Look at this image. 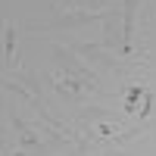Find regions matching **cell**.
I'll use <instances>...</instances> for the list:
<instances>
[{
	"label": "cell",
	"mask_w": 156,
	"mask_h": 156,
	"mask_svg": "<svg viewBox=\"0 0 156 156\" xmlns=\"http://www.w3.org/2000/svg\"><path fill=\"white\" fill-rule=\"evenodd\" d=\"M53 87H56L59 97H66L72 103H81L87 94H100V81L97 78H81V75H69V72L53 75Z\"/></svg>",
	"instance_id": "cell-1"
},
{
	"label": "cell",
	"mask_w": 156,
	"mask_h": 156,
	"mask_svg": "<svg viewBox=\"0 0 156 156\" xmlns=\"http://www.w3.org/2000/svg\"><path fill=\"white\" fill-rule=\"evenodd\" d=\"M112 16V9L106 12H94V9H78V12H66V16H56L50 22H31V31H56V28H75V25H87V22H106Z\"/></svg>",
	"instance_id": "cell-2"
},
{
	"label": "cell",
	"mask_w": 156,
	"mask_h": 156,
	"mask_svg": "<svg viewBox=\"0 0 156 156\" xmlns=\"http://www.w3.org/2000/svg\"><path fill=\"white\" fill-rule=\"evenodd\" d=\"M75 50H78V53H81L84 59L97 62L100 69H109V72H115V75H134V72H137V66H134V62L112 56V53H106V50H100L97 44H75Z\"/></svg>",
	"instance_id": "cell-3"
},
{
	"label": "cell",
	"mask_w": 156,
	"mask_h": 156,
	"mask_svg": "<svg viewBox=\"0 0 156 156\" xmlns=\"http://www.w3.org/2000/svg\"><path fill=\"white\" fill-rule=\"evenodd\" d=\"M53 59L59 62V66H62V72H69V75H81V78H97L94 72H90L87 66H84V62H78L75 59V53H72V50L69 47H53Z\"/></svg>",
	"instance_id": "cell-4"
},
{
	"label": "cell",
	"mask_w": 156,
	"mask_h": 156,
	"mask_svg": "<svg viewBox=\"0 0 156 156\" xmlns=\"http://www.w3.org/2000/svg\"><path fill=\"white\" fill-rule=\"evenodd\" d=\"M125 6V25H122V44H125V56H131V37H134V12H137V0H122Z\"/></svg>",
	"instance_id": "cell-5"
},
{
	"label": "cell",
	"mask_w": 156,
	"mask_h": 156,
	"mask_svg": "<svg viewBox=\"0 0 156 156\" xmlns=\"http://www.w3.org/2000/svg\"><path fill=\"white\" fill-rule=\"evenodd\" d=\"M3 50H6V66H16V50H19V25L6 19L3 28Z\"/></svg>",
	"instance_id": "cell-6"
},
{
	"label": "cell",
	"mask_w": 156,
	"mask_h": 156,
	"mask_svg": "<svg viewBox=\"0 0 156 156\" xmlns=\"http://www.w3.org/2000/svg\"><path fill=\"white\" fill-rule=\"evenodd\" d=\"M12 78H16L19 84H25V87H28L31 94L37 97V100H44V97H41V81H37V78H34L31 72H16V75H12Z\"/></svg>",
	"instance_id": "cell-7"
},
{
	"label": "cell",
	"mask_w": 156,
	"mask_h": 156,
	"mask_svg": "<svg viewBox=\"0 0 156 156\" xmlns=\"http://www.w3.org/2000/svg\"><path fill=\"white\" fill-rule=\"evenodd\" d=\"M72 3L84 6V9H94V12H106V9H115L112 0H72Z\"/></svg>",
	"instance_id": "cell-8"
},
{
	"label": "cell",
	"mask_w": 156,
	"mask_h": 156,
	"mask_svg": "<svg viewBox=\"0 0 156 156\" xmlns=\"http://www.w3.org/2000/svg\"><path fill=\"white\" fill-rule=\"evenodd\" d=\"M147 90L140 87V84H134V87H128V94H125V112H134L137 109V100L144 97Z\"/></svg>",
	"instance_id": "cell-9"
}]
</instances>
